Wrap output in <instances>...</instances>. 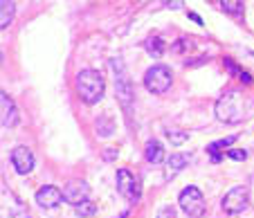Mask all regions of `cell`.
<instances>
[{"instance_id": "1", "label": "cell", "mask_w": 254, "mask_h": 218, "mask_svg": "<svg viewBox=\"0 0 254 218\" xmlns=\"http://www.w3.org/2000/svg\"><path fill=\"white\" fill-rule=\"evenodd\" d=\"M216 117L225 124H239L245 119V97L239 90H227L216 102Z\"/></svg>"}, {"instance_id": "2", "label": "cell", "mask_w": 254, "mask_h": 218, "mask_svg": "<svg viewBox=\"0 0 254 218\" xmlns=\"http://www.w3.org/2000/svg\"><path fill=\"white\" fill-rule=\"evenodd\" d=\"M77 90L86 104H97L104 97L106 81L97 70H81L77 74Z\"/></svg>"}, {"instance_id": "3", "label": "cell", "mask_w": 254, "mask_h": 218, "mask_svg": "<svg viewBox=\"0 0 254 218\" xmlns=\"http://www.w3.org/2000/svg\"><path fill=\"white\" fill-rule=\"evenodd\" d=\"M113 70H115V92H117V99H120L122 108H124L126 112H130V108H133V99H135V92H133V83H130L128 74H126L124 65L120 63V58H113L111 61Z\"/></svg>"}, {"instance_id": "4", "label": "cell", "mask_w": 254, "mask_h": 218, "mask_svg": "<svg viewBox=\"0 0 254 218\" xmlns=\"http://www.w3.org/2000/svg\"><path fill=\"white\" fill-rule=\"evenodd\" d=\"M171 79H173L171 70H169L167 65L158 63L146 70V74H144V86H146L149 92H153V95H164V92L171 88Z\"/></svg>"}, {"instance_id": "5", "label": "cell", "mask_w": 254, "mask_h": 218, "mask_svg": "<svg viewBox=\"0 0 254 218\" xmlns=\"http://www.w3.org/2000/svg\"><path fill=\"white\" fill-rule=\"evenodd\" d=\"M178 205L183 207V212L191 218H200L205 214V198H202L200 189L198 187H187V189L180 191V198H178Z\"/></svg>"}, {"instance_id": "6", "label": "cell", "mask_w": 254, "mask_h": 218, "mask_svg": "<svg viewBox=\"0 0 254 218\" xmlns=\"http://www.w3.org/2000/svg\"><path fill=\"white\" fill-rule=\"evenodd\" d=\"M117 189H120V194L124 196L126 200H130V203H137L139 196H142L137 178H135L128 169H120V171H117Z\"/></svg>"}, {"instance_id": "7", "label": "cell", "mask_w": 254, "mask_h": 218, "mask_svg": "<svg viewBox=\"0 0 254 218\" xmlns=\"http://www.w3.org/2000/svg\"><path fill=\"white\" fill-rule=\"evenodd\" d=\"M248 187H234L230 189L225 196H223V212L227 214H239L248 207Z\"/></svg>"}, {"instance_id": "8", "label": "cell", "mask_w": 254, "mask_h": 218, "mask_svg": "<svg viewBox=\"0 0 254 218\" xmlns=\"http://www.w3.org/2000/svg\"><path fill=\"white\" fill-rule=\"evenodd\" d=\"M88 196H90V187L86 182H81V180H72L65 189H63V200L74 205V207L88 203Z\"/></svg>"}, {"instance_id": "9", "label": "cell", "mask_w": 254, "mask_h": 218, "mask_svg": "<svg viewBox=\"0 0 254 218\" xmlns=\"http://www.w3.org/2000/svg\"><path fill=\"white\" fill-rule=\"evenodd\" d=\"M11 164L18 173H29L34 169V153L29 146H16L11 151Z\"/></svg>"}, {"instance_id": "10", "label": "cell", "mask_w": 254, "mask_h": 218, "mask_svg": "<svg viewBox=\"0 0 254 218\" xmlns=\"http://www.w3.org/2000/svg\"><path fill=\"white\" fill-rule=\"evenodd\" d=\"M61 200H63V191L59 189V187H54V184H45V187H41V189L36 191V203L45 209L59 207Z\"/></svg>"}, {"instance_id": "11", "label": "cell", "mask_w": 254, "mask_h": 218, "mask_svg": "<svg viewBox=\"0 0 254 218\" xmlns=\"http://www.w3.org/2000/svg\"><path fill=\"white\" fill-rule=\"evenodd\" d=\"M0 106H2V126L11 128L18 121V110H16L14 99L7 92H0Z\"/></svg>"}, {"instance_id": "12", "label": "cell", "mask_w": 254, "mask_h": 218, "mask_svg": "<svg viewBox=\"0 0 254 218\" xmlns=\"http://www.w3.org/2000/svg\"><path fill=\"white\" fill-rule=\"evenodd\" d=\"M144 158H146L149 162H153V164L162 162V158H164V146L160 144L158 140H149V142H146V146H144Z\"/></svg>"}, {"instance_id": "13", "label": "cell", "mask_w": 254, "mask_h": 218, "mask_svg": "<svg viewBox=\"0 0 254 218\" xmlns=\"http://www.w3.org/2000/svg\"><path fill=\"white\" fill-rule=\"evenodd\" d=\"M189 158L185 153H171V158H169L167 162V178H171V175H176L178 171H183L185 166H187Z\"/></svg>"}, {"instance_id": "14", "label": "cell", "mask_w": 254, "mask_h": 218, "mask_svg": "<svg viewBox=\"0 0 254 218\" xmlns=\"http://www.w3.org/2000/svg\"><path fill=\"white\" fill-rule=\"evenodd\" d=\"M11 18H14V2L2 0V2H0V27H2V29L9 27Z\"/></svg>"}, {"instance_id": "15", "label": "cell", "mask_w": 254, "mask_h": 218, "mask_svg": "<svg viewBox=\"0 0 254 218\" xmlns=\"http://www.w3.org/2000/svg\"><path fill=\"white\" fill-rule=\"evenodd\" d=\"M234 140H236V135H230V137H225V140H218V142H214V144L207 146V151H209V155H211V160H214V162L221 160L218 151H221V149H227V146H230Z\"/></svg>"}, {"instance_id": "16", "label": "cell", "mask_w": 254, "mask_h": 218, "mask_svg": "<svg viewBox=\"0 0 254 218\" xmlns=\"http://www.w3.org/2000/svg\"><path fill=\"white\" fill-rule=\"evenodd\" d=\"M144 48H146V52H149L151 56H155V58H160L162 56V52H164V43H162V39H158V36H153V39L146 41Z\"/></svg>"}, {"instance_id": "17", "label": "cell", "mask_w": 254, "mask_h": 218, "mask_svg": "<svg viewBox=\"0 0 254 218\" xmlns=\"http://www.w3.org/2000/svg\"><path fill=\"white\" fill-rule=\"evenodd\" d=\"M218 7H221L223 11H227V14H243V2H232V0H227V2H218Z\"/></svg>"}, {"instance_id": "18", "label": "cell", "mask_w": 254, "mask_h": 218, "mask_svg": "<svg viewBox=\"0 0 254 218\" xmlns=\"http://www.w3.org/2000/svg\"><path fill=\"white\" fill-rule=\"evenodd\" d=\"M167 137H169V142H171V144H185V142L189 140V135L185 131H169Z\"/></svg>"}, {"instance_id": "19", "label": "cell", "mask_w": 254, "mask_h": 218, "mask_svg": "<svg viewBox=\"0 0 254 218\" xmlns=\"http://www.w3.org/2000/svg\"><path fill=\"white\" fill-rule=\"evenodd\" d=\"M95 212H97V205H95V203H90V200L77 207V214H79V216H92Z\"/></svg>"}, {"instance_id": "20", "label": "cell", "mask_w": 254, "mask_h": 218, "mask_svg": "<svg viewBox=\"0 0 254 218\" xmlns=\"http://www.w3.org/2000/svg\"><path fill=\"white\" fill-rule=\"evenodd\" d=\"M227 155H230L232 160H245V158H248V151L245 149H230Z\"/></svg>"}, {"instance_id": "21", "label": "cell", "mask_w": 254, "mask_h": 218, "mask_svg": "<svg viewBox=\"0 0 254 218\" xmlns=\"http://www.w3.org/2000/svg\"><path fill=\"white\" fill-rule=\"evenodd\" d=\"M158 218H178V216H176V209L169 207V205H164V207H160Z\"/></svg>"}]
</instances>
